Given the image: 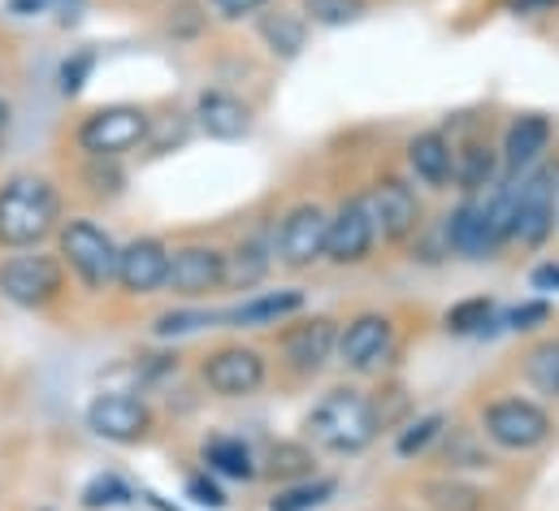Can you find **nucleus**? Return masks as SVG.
I'll return each instance as SVG.
<instances>
[{"label": "nucleus", "mask_w": 559, "mask_h": 511, "mask_svg": "<svg viewBox=\"0 0 559 511\" xmlns=\"http://www.w3.org/2000/svg\"><path fill=\"white\" fill-rule=\"evenodd\" d=\"M556 230V169H530L516 182V217H512V243L543 248Z\"/></svg>", "instance_id": "obj_6"}, {"label": "nucleus", "mask_w": 559, "mask_h": 511, "mask_svg": "<svg viewBox=\"0 0 559 511\" xmlns=\"http://www.w3.org/2000/svg\"><path fill=\"white\" fill-rule=\"evenodd\" d=\"M152 134V118L135 109V105H109L96 109L83 127H79V147L96 161H118L127 152H135L140 143H147Z\"/></svg>", "instance_id": "obj_5"}, {"label": "nucleus", "mask_w": 559, "mask_h": 511, "mask_svg": "<svg viewBox=\"0 0 559 511\" xmlns=\"http://www.w3.org/2000/svg\"><path fill=\"white\" fill-rule=\"evenodd\" d=\"M304 308V295L295 290V286H282V290H261V295H248L243 304H235V308H222V325H248V330H257V325H282L286 317H295Z\"/></svg>", "instance_id": "obj_19"}, {"label": "nucleus", "mask_w": 559, "mask_h": 511, "mask_svg": "<svg viewBox=\"0 0 559 511\" xmlns=\"http://www.w3.org/2000/svg\"><path fill=\"white\" fill-rule=\"evenodd\" d=\"M200 378L222 399H248L265 385V356L252 347H222L204 360Z\"/></svg>", "instance_id": "obj_13"}, {"label": "nucleus", "mask_w": 559, "mask_h": 511, "mask_svg": "<svg viewBox=\"0 0 559 511\" xmlns=\"http://www.w3.org/2000/svg\"><path fill=\"white\" fill-rule=\"evenodd\" d=\"M187 499H191L195 508H209V511L226 508V495H222V486H217V482H209L204 473H195V477L187 482Z\"/></svg>", "instance_id": "obj_36"}, {"label": "nucleus", "mask_w": 559, "mask_h": 511, "mask_svg": "<svg viewBox=\"0 0 559 511\" xmlns=\"http://www.w3.org/2000/svg\"><path fill=\"white\" fill-rule=\"evenodd\" d=\"M92 70H96V52H92V48L70 52V57L61 61V92H66V96H79V92L87 87Z\"/></svg>", "instance_id": "obj_35"}, {"label": "nucleus", "mask_w": 559, "mask_h": 511, "mask_svg": "<svg viewBox=\"0 0 559 511\" xmlns=\"http://www.w3.org/2000/svg\"><path fill=\"white\" fill-rule=\"evenodd\" d=\"M447 248L464 260H490L499 252L495 235H490V222H486V204L477 200H464L451 217H447Z\"/></svg>", "instance_id": "obj_18"}, {"label": "nucleus", "mask_w": 559, "mask_h": 511, "mask_svg": "<svg viewBox=\"0 0 559 511\" xmlns=\"http://www.w3.org/2000/svg\"><path fill=\"white\" fill-rule=\"evenodd\" d=\"M195 122L209 139H222V143H235L252 130V109L235 96V92H204L195 100Z\"/></svg>", "instance_id": "obj_17"}, {"label": "nucleus", "mask_w": 559, "mask_h": 511, "mask_svg": "<svg viewBox=\"0 0 559 511\" xmlns=\"http://www.w3.org/2000/svg\"><path fill=\"white\" fill-rule=\"evenodd\" d=\"M369 213H373V226L386 243H404L420 230V200L417 191L404 182V178H382L369 195H365Z\"/></svg>", "instance_id": "obj_11"}, {"label": "nucleus", "mask_w": 559, "mask_h": 511, "mask_svg": "<svg viewBox=\"0 0 559 511\" xmlns=\"http://www.w3.org/2000/svg\"><path fill=\"white\" fill-rule=\"evenodd\" d=\"M270 264H274V243H265V239H243L235 252L226 255V286H230V290H252V286L265 282Z\"/></svg>", "instance_id": "obj_23"}, {"label": "nucleus", "mask_w": 559, "mask_h": 511, "mask_svg": "<svg viewBox=\"0 0 559 511\" xmlns=\"http://www.w3.org/2000/svg\"><path fill=\"white\" fill-rule=\"evenodd\" d=\"M270 0H209V9L217 13V17H226V22H239V17H252V13H261Z\"/></svg>", "instance_id": "obj_38"}, {"label": "nucleus", "mask_w": 559, "mask_h": 511, "mask_svg": "<svg viewBox=\"0 0 559 511\" xmlns=\"http://www.w3.org/2000/svg\"><path fill=\"white\" fill-rule=\"evenodd\" d=\"M48 0H9V13H17V17H31V13H39Z\"/></svg>", "instance_id": "obj_41"}, {"label": "nucleus", "mask_w": 559, "mask_h": 511, "mask_svg": "<svg viewBox=\"0 0 559 511\" xmlns=\"http://www.w3.org/2000/svg\"><path fill=\"white\" fill-rule=\"evenodd\" d=\"M543 321H551V304H547V299H534V304H521V308L508 312V325H512V330H534V325H543Z\"/></svg>", "instance_id": "obj_37"}, {"label": "nucleus", "mask_w": 559, "mask_h": 511, "mask_svg": "<svg viewBox=\"0 0 559 511\" xmlns=\"http://www.w3.org/2000/svg\"><path fill=\"white\" fill-rule=\"evenodd\" d=\"M408 165L425 187L447 191L455 182V143L442 130H420L417 139L408 143Z\"/></svg>", "instance_id": "obj_20"}, {"label": "nucleus", "mask_w": 559, "mask_h": 511, "mask_svg": "<svg viewBox=\"0 0 559 511\" xmlns=\"http://www.w3.org/2000/svg\"><path fill=\"white\" fill-rule=\"evenodd\" d=\"M270 473L282 482H304V477H312V455L299 442H278L270 451Z\"/></svg>", "instance_id": "obj_32"}, {"label": "nucleus", "mask_w": 559, "mask_h": 511, "mask_svg": "<svg viewBox=\"0 0 559 511\" xmlns=\"http://www.w3.org/2000/svg\"><path fill=\"white\" fill-rule=\"evenodd\" d=\"M495 317V299L490 295H473V299H460L447 308V330L451 334H481Z\"/></svg>", "instance_id": "obj_28"}, {"label": "nucleus", "mask_w": 559, "mask_h": 511, "mask_svg": "<svg viewBox=\"0 0 559 511\" xmlns=\"http://www.w3.org/2000/svg\"><path fill=\"white\" fill-rule=\"evenodd\" d=\"M559 0H508V9L516 17H538V13H551Z\"/></svg>", "instance_id": "obj_39"}, {"label": "nucleus", "mask_w": 559, "mask_h": 511, "mask_svg": "<svg viewBox=\"0 0 559 511\" xmlns=\"http://www.w3.org/2000/svg\"><path fill=\"white\" fill-rule=\"evenodd\" d=\"M87 425L96 438L105 442H118V447H135L147 438L152 429V407L135 399V394H122V390H109V394H96L92 407H87Z\"/></svg>", "instance_id": "obj_9"}, {"label": "nucleus", "mask_w": 559, "mask_h": 511, "mask_svg": "<svg viewBox=\"0 0 559 511\" xmlns=\"http://www.w3.org/2000/svg\"><path fill=\"white\" fill-rule=\"evenodd\" d=\"M325 209L321 204H295L286 209L274 230V255L286 269H308L312 260H325Z\"/></svg>", "instance_id": "obj_8"}, {"label": "nucleus", "mask_w": 559, "mask_h": 511, "mask_svg": "<svg viewBox=\"0 0 559 511\" xmlns=\"http://www.w3.org/2000/svg\"><path fill=\"white\" fill-rule=\"evenodd\" d=\"M0 295L17 308H44L61 295V260L44 252L9 255L0 264Z\"/></svg>", "instance_id": "obj_7"}, {"label": "nucleus", "mask_w": 559, "mask_h": 511, "mask_svg": "<svg viewBox=\"0 0 559 511\" xmlns=\"http://www.w3.org/2000/svg\"><path fill=\"white\" fill-rule=\"evenodd\" d=\"M395 347V325L382 312H360L356 321H347V330L338 334V360L352 373H373Z\"/></svg>", "instance_id": "obj_14"}, {"label": "nucleus", "mask_w": 559, "mask_h": 511, "mask_svg": "<svg viewBox=\"0 0 559 511\" xmlns=\"http://www.w3.org/2000/svg\"><path fill=\"white\" fill-rule=\"evenodd\" d=\"M373 243H378V226H373L365 195L347 200L325 226V260L330 264H360V260H369Z\"/></svg>", "instance_id": "obj_12"}, {"label": "nucleus", "mask_w": 559, "mask_h": 511, "mask_svg": "<svg viewBox=\"0 0 559 511\" xmlns=\"http://www.w3.org/2000/svg\"><path fill=\"white\" fill-rule=\"evenodd\" d=\"M213 325H222V312H209V308H178V312L156 317V338H182V334H200V330H213Z\"/></svg>", "instance_id": "obj_30"}, {"label": "nucleus", "mask_w": 559, "mask_h": 511, "mask_svg": "<svg viewBox=\"0 0 559 511\" xmlns=\"http://www.w3.org/2000/svg\"><path fill=\"white\" fill-rule=\"evenodd\" d=\"M378 429H382V416H378L373 399L352 390V385L321 394L304 420L308 442H317L330 455H360L365 447H373Z\"/></svg>", "instance_id": "obj_1"}, {"label": "nucleus", "mask_w": 559, "mask_h": 511, "mask_svg": "<svg viewBox=\"0 0 559 511\" xmlns=\"http://www.w3.org/2000/svg\"><path fill=\"white\" fill-rule=\"evenodd\" d=\"M534 286H538V290H559V264L556 260L534 269Z\"/></svg>", "instance_id": "obj_40"}, {"label": "nucleus", "mask_w": 559, "mask_h": 511, "mask_svg": "<svg viewBox=\"0 0 559 511\" xmlns=\"http://www.w3.org/2000/svg\"><path fill=\"white\" fill-rule=\"evenodd\" d=\"M135 499V490L118 477V473H100V477H92L87 486H83V495H79V503L87 511H100V508H122V503H131Z\"/></svg>", "instance_id": "obj_29"}, {"label": "nucleus", "mask_w": 559, "mask_h": 511, "mask_svg": "<svg viewBox=\"0 0 559 511\" xmlns=\"http://www.w3.org/2000/svg\"><path fill=\"white\" fill-rule=\"evenodd\" d=\"M4 130H9V105L0 100V134H4Z\"/></svg>", "instance_id": "obj_42"}, {"label": "nucleus", "mask_w": 559, "mask_h": 511, "mask_svg": "<svg viewBox=\"0 0 559 511\" xmlns=\"http://www.w3.org/2000/svg\"><path fill=\"white\" fill-rule=\"evenodd\" d=\"M334 490H338V482H330V477H304V482L282 486L270 499V511H317L321 503L334 499Z\"/></svg>", "instance_id": "obj_26"}, {"label": "nucleus", "mask_w": 559, "mask_h": 511, "mask_svg": "<svg viewBox=\"0 0 559 511\" xmlns=\"http://www.w3.org/2000/svg\"><path fill=\"white\" fill-rule=\"evenodd\" d=\"M165 273H169V248L152 235L131 239L127 248H118V286L127 295H156L165 290Z\"/></svg>", "instance_id": "obj_16"}, {"label": "nucleus", "mask_w": 559, "mask_h": 511, "mask_svg": "<svg viewBox=\"0 0 559 511\" xmlns=\"http://www.w3.org/2000/svg\"><path fill=\"white\" fill-rule=\"evenodd\" d=\"M481 429H486V438H490L495 447H503V451H538V447L551 438V416H547L543 403L521 399V394H508V399L486 403Z\"/></svg>", "instance_id": "obj_3"}, {"label": "nucleus", "mask_w": 559, "mask_h": 511, "mask_svg": "<svg viewBox=\"0 0 559 511\" xmlns=\"http://www.w3.org/2000/svg\"><path fill=\"white\" fill-rule=\"evenodd\" d=\"M204 464H209V473L230 477V482H252L261 473L252 460V447L243 438H230V433H217L204 442Z\"/></svg>", "instance_id": "obj_22"}, {"label": "nucleus", "mask_w": 559, "mask_h": 511, "mask_svg": "<svg viewBox=\"0 0 559 511\" xmlns=\"http://www.w3.org/2000/svg\"><path fill=\"white\" fill-rule=\"evenodd\" d=\"M530 382L547 394H559V338L530 352Z\"/></svg>", "instance_id": "obj_34"}, {"label": "nucleus", "mask_w": 559, "mask_h": 511, "mask_svg": "<svg viewBox=\"0 0 559 511\" xmlns=\"http://www.w3.org/2000/svg\"><path fill=\"white\" fill-rule=\"evenodd\" d=\"M61 222V195L48 178L13 174L0 187V248L26 252L44 243Z\"/></svg>", "instance_id": "obj_2"}, {"label": "nucleus", "mask_w": 559, "mask_h": 511, "mask_svg": "<svg viewBox=\"0 0 559 511\" xmlns=\"http://www.w3.org/2000/svg\"><path fill=\"white\" fill-rule=\"evenodd\" d=\"M369 9V0H304V17L317 26H347Z\"/></svg>", "instance_id": "obj_31"}, {"label": "nucleus", "mask_w": 559, "mask_h": 511, "mask_svg": "<svg viewBox=\"0 0 559 511\" xmlns=\"http://www.w3.org/2000/svg\"><path fill=\"white\" fill-rule=\"evenodd\" d=\"M547 147H551V122H547L543 114L516 118V122L508 127V139H503V165H508V174H512V178L530 174V169L543 161Z\"/></svg>", "instance_id": "obj_21"}, {"label": "nucleus", "mask_w": 559, "mask_h": 511, "mask_svg": "<svg viewBox=\"0 0 559 511\" xmlns=\"http://www.w3.org/2000/svg\"><path fill=\"white\" fill-rule=\"evenodd\" d=\"M425 503L433 511H481L486 495L477 486H464L455 477H442V482H429L425 486Z\"/></svg>", "instance_id": "obj_27"}, {"label": "nucleus", "mask_w": 559, "mask_h": 511, "mask_svg": "<svg viewBox=\"0 0 559 511\" xmlns=\"http://www.w3.org/2000/svg\"><path fill=\"white\" fill-rule=\"evenodd\" d=\"M222 286H226V252L204 248V243H187V248L169 252L165 290H174L178 299H204Z\"/></svg>", "instance_id": "obj_10"}, {"label": "nucleus", "mask_w": 559, "mask_h": 511, "mask_svg": "<svg viewBox=\"0 0 559 511\" xmlns=\"http://www.w3.org/2000/svg\"><path fill=\"white\" fill-rule=\"evenodd\" d=\"M334 352H338V325L330 317H308L282 334V360L299 378L321 373L334 360Z\"/></svg>", "instance_id": "obj_15"}, {"label": "nucleus", "mask_w": 559, "mask_h": 511, "mask_svg": "<svg viewBox=\"0 0 559 511\" xmlns=\"http://www.w3.org/2000/svg\"><path fill=\"white\" fill-rule=\"evenodd\" d=\"M455 182H460V191H468V195L495 187V147H490V143L455 147Z\"/></svg>", "instance_id": "obj_24"}, {"label": "nucleus", "mask_w": 559, "mask_h": 511, "mask_svg": "<svg viewBox=\"0 0 559 511\" xmlns=\"http://www.w3.org/2000/svg\"><path fill=\"white\" fill-rule=\"evenodd\" d=\"M442 425H447V420H442L438 412H429V416H417V420H413V425H408V429L395 438V451H400L404 460H413V455H420L429 442H438V438H442Z\"/></svg>", "instance_id": "obj_33"}, {"label": "nucleus", "mask_w": 559, "mask_h": 511, "mask_svg": "<svg viewBox=\"0 0 559 511\" xmlns=\"http://www.w3.org/2000/svg\"><path fill=\"white\" fill-rule=\"evenodd\" d=\"M261 39L270 44V52H278V57H299V48H304V39H308V17L304 13H265L261 17Z\"/></svg>", "instance_id": "obj_25"}, {"label": "nucleus", "mask_w": 559, "mask_h": 511, "mask_svg": "<svg viewBox=\"0 0 559 511\" xmlns=\"http://www.w3.org/2000/svg\"><path fill=\"white\" fill-rule=\"evenodd\" d=\"M61 264H70L87 290H105L118 282V243L96 222L74 217L61 226Z\"/></svg>", "instance_id": "obj_4"}]
</instances>
